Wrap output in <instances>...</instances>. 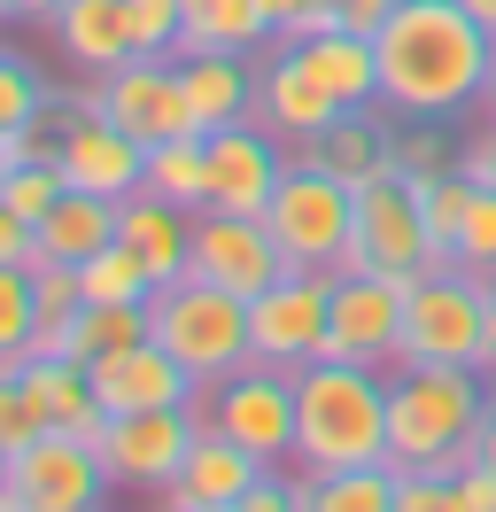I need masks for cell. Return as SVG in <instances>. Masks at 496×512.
I'll return each mask as SVG.
<instances>
[{
  "instance_id": "ac0fdd59",
  "label": "cell",
  "mask_w": 496,
  "mask_h": 512,
  "mask_svg": "<svg viewBox=\"0 0 496 512\" xmlns=\"http://www.w3.org/2000/svg\"><path fill=\"white\" fill-rule=\"evenodd\" d=\"M256 474H264V458H248L233 435H217L210 419H202V435H194V450H186L179 481L155 497L163 512H241L248 489H256Z\"/></svg>"
},
{
  "instance_id": "c3c4849f",
  "label": "cell",
  "mask_w": 496,
  "mask_h": 512,
  "mask_svg": "<svg viewBox=\"0 0 496 512\" xmlns=\"http://www.w3.org/2000/svg\"><path fill=\"white\" fill-rule=\"evenodd\" d=\"M0 24H8V16H0Z\"/></svg>"
},
{
  "instance_id": "d590c367",
  "label": "cell",
  "mask_w": 496,
  "mask_h": 512,
  "mask_svg": "<svg viewBox=\"0 0 496 512\" xmlns=\"http://www.w3.org/2000/svg\"><path fill=\"white\" fill-rule=\"evenodd\" d=\"M124 24H132V55H179L186 0H124Z\"/></svg>"
},
{
  "instance_id": "277c9868",
  "label": "cell",
  "mask_w": 496,
  "mask_h": 512,
  "mask_svg": "<svg viewBox=\"0 0 496 512\" xmlns=\"http://www.w3.org/2000/svg\"><path fill=\"white\" fill-rule=\"evenodd\" d=\"M148 334L179 357L202 388H217L225 373H241V365H248V303H241V295H225V288H210V280H194V272L171 280V288H155Z\"/></svg>"
},
{
  "instance_id": "d6a6232c",
  "label": "cell",
  "mask_w": 496,
  "mask_h": 512,
  "mask_svg": "<svg viewBox=\"0 0 496 512\" xmlns=\"http://www.w3.org/2000/svg\"><path fill=\"white\" fill-rule=\"evenodd\" d=\"M62 194H70V179H62L55 156H16V163H8V179H0V202H8L16 218H31V225L47 218Z\"/></svg>"
},
{
  "instance_id": "60d3db41",
  "label": "cell",
  "mask_w": 496,
  "mask_h": 512,
  "mask_svg": "<svg viewBox=\"0 0 496 512\" xmlns=\"http://www.w3.org/2000/svg\"><path fill=\"white\" fill-rule=\"evenodd\" d=\"M0 16H8V24H55L62 0H0Z\"/></svg>"
},
{
  "instance_id": "3957f363",
  "label": "cell",
  "mask_w": 496,
  "mask_h": 512,
  "mask_svg": "<svg viewBox=\"0 0 496 512\" xmlns=\"http://www.w3.org/2000/svg\"><path fill=\"white\" fill-rule=\"evenodd\" d=\"M489 396L496 388L481 381V365H396L388 373V466L458 474L473 458Z\"/></svg>"
},
{
  "instance_id": "4316f807",
  "label": "cell",
  "mask_w": 496,
  "mask_h": 512,
  "mask_svg": "<svg viewBox=\"0 0 496 512\" xmlns=\"http://www.w3.org/2000/svg\"><path fill=\"white\" fill-rule=\"evenodd\" d=\"M140 187L179 202V210H210V140L202 132H179V140H155Z\"/></svg>"
},
{
  "instance_id": "8d00e7d4",
  "label": "cell",
  "mask_w": 496,
  "mask_h": 512,
  "mask_svg": "<svg viewBox=\"0 0 496 512\" xmlns=\"http://www.w3.org/2000/svg\"><path fill=\"white\" fill-rule=\"evenodd\" d=\"M458 264L496 280V187H473V210H465V233H458Z\"/></svg>"
},
{
  "instance_id": "44dd1931",
  "label": "cell",
  "mask_w": 496,
  "mask_h": 512,
  "mask_svg": "<svg viewBox=\"0 0 496 512\" xmlns=\"http://www.w3.org/2000/svg\"><path fill=\"white\" fill-rule=\"evenodd\" d=\"M388 117H396L388 101H372V109H341L303 156H318L334 179H349V187H372L380 171H396V125H388Z\"/></svg>"
},
{
  "instance_id": "8992f818",
  "label": "cell",
  "mask_w": 496,
  "mask_h": 512,
  "mask_svg": "<svg viewBox=\"0 0 496 512\" xmlns=\"http://www.w3.org/2000/svg\"><path fill=\"white\" fill-rule=\"evenodd\" d=\"M264 225H272L279 256H287L295 272H341L349 233H357V187H349V179H334L318 156H303V148H295V163H287V179H279Z\"/></svg>"
},
{
  "instance_id": "5b68a950",
  "label": "cell",
  "mask_w": 496,
  "mask_h": 512,
  "mask_svg": "<svg viewBox=\"0 0 496 512\" xmlns=\"http://www.w3.org/2000/svg\"><path fill=\"white\" fill-rule=\"evenodd\" d=\"M489 357V280L465 264H434L403 295L396 365H481Z\"/></svg>"
},
{
  "instance_id": "8fae6325",
  "label": "cell",
  "mask_w": 496,
  "mask_h": 512,
  "mask_svg": "<svg viewBox=\"0 0 496 512\" xmlns=\"http://www.w3.org/2000/svg\"><path fill=\"white\" fill-rule=\"evenodd\" d=\"M194 435H202V404H171V412H124L101 427V466H109V481H117V497L132 489V497H163L171 481H179L186 450H194Z\"/></svg>"
},
{
  "instance_id": "836d02e7",
  "label": "cell",
  "mask_w": 496,
  "mask_h": 512,
  "mask_svg": "<svg viewBox=\"0 0 496 512\" xmlns=\"http://www.w3.org/2000/svg\"><path fill=\"white\" fill-rule=\"evenodd\" d=\"M458 140L450 125H434V117H396V171L403 179H434V171H458Z\"/></svg>"
},
{
  "instance_id": "7a4b0ae2",
  "label": "cell",
  "mask_w": 496,
  "mask_h": 512,
  "mask_svg": "<svg viewBox=\"0 0 496 512\" xmlns=\"http://www.w3.org/2000/svg\"><path fill=\"white\" fill-rule=\"evenodd\" d=\"M388 458V373L318 357L295 373V474H341Z\"/></svg>"
},
{
  "instance_id": "7bdbcfd3",
  "label": "cell",
  "mask_w": 496,
  "mask_h": 512,
  "mask_svg": "<svg viewBox=\"0 0 496 512\" xmlns=\"http://www.w3.org/2000/svg\"><path fill=\"white\" fill-rule=\"evenodd\" d=\"M481 373H496V280H489V357H481Z\"/></svg>"
},
{
  "instance_id": "bcb514c9",
  "label": "cell",
  "mask_w": 496,
  "mask_h": 512,
  "mask_svg": "<svg viewBox=\"0 0 496 512\" xmlns=\"http://www.w3.org/2000/svg\"><path fill=\"white\" fill-rule=\"evenodd\" d=\"M481 117H496V63H489V94H481Z\"/></svg>"
},
{
  "instance_id": "d6986e66",
  "label": "cell",
  "mask_w": 496,
  "mask_h": 512,
  "mask_svg": "<svg viewBox=\"0 0 496 512\" xmlns=\"http://www.w3.org/2000/svg\"><path fill=\"white\" fill-rule=\"evenodd\" d=\"M256 117H264L279 140L310 148V140H318V132L341 117V101L326 94V86L310 78V63L295 55V47H287V39H279V47H272V63L256 70Z\"/></svg>"
},
{
  "instance_id": "f6af8a7d",
  "label": "cell",
  "mask_w": 496,
  "mask_h": 512,
  "mask_svg": "<svg viewBox=\"0 0 496 512\" xmlns=\"http://www.w3.org/2000/svg\"><path fill=\"white\" fill-rule=\"evenodd\" d=\"M8 163H16V132H0V179H8Z\"/></svg>"
},
{
  "instance_id": "2e32d148",
  "label": "cell",
  "mask_w": 496,
  "mask_h": 512,
  "mask_svg": "<svg viewBox=\"0 0 496 512\" xmlns=\"http://www.w3.org/2000/svg\"><path fill=\"white\" fill-rule=\"evenodd\" d=\"M194 280H210V288L241 295V303H256V295L272 288L279 272H295L287 256H279L272 225L264 218H233V210H194V264H186Z\"/></svg>"
},
{
  "instance_id": "ffe728a7",
  "label": "cell",
  "mask_w": 496,
  "mask_h": 512,
  "mask_svg": "<svg viewBox=\"0 0 496 512\" xmlns=\"http://www.w3.org/2000/svg\"><path fill=\"white\" fill-rule=\"evenodd\" d=\"M117 241L155 272V288H171V280H186V264H194V210H179V202L140 187V194L117 202Z\"/></svg>"
},
{
  "instance_id": "30bf717a",
  "label": "cell",
  "mask_w": 496,
  "mask_h": 512,
  "mask_svg": "<svg viewBox=\"0 0 496 512\" xmlns=\"http://www.w3.org/2000/svg\"><path fill=\"white\" fill-rule=\"evenodd\" d=\"M326 319H334V272H279L248 303V357L279 365V373H303L326 357Z\"/></svg>"
},
{
  "instance_id": "f1b7e54d",
  "label": "cell",
  "mask_w": 496,
  "mask_h": 512,
  "mask_svg": "<svg viewBox=\"0 0 496 512\" xmlns=\"http://www.w3.org/2000/svg\"><path fill=\"white\" fill-rule=\"evenodd\" d=\"M55 117V86H47V70L31 63L24 47H8L0 39V132H31Z\"/></svg>"
},
{
  "instance_id": "7c38bea8",
  "label": "cell",
  "mask_w": 496,
  "mask_h": 512,
  "mask_svg": "<svg viewBox=\"0 0 496 512\" xmlns=\"http://www.w3.org/2000/svg\"><path fill=\"white\" fill-rule=\"evenodd\" d=\"M86 101L109 117V125H124L140 148L194 132V109H186V86H179V55H132V63L101 70Z\"/></svg>"
},
{
  "instance_id": "603a6c76",
  "label": "cell",
  "mask_w": 496,
  "mask_h": 512,
  "mask_svg": "<svg viewBox=\"0 0 496 512\" xmlns=\"http://www.w3.org/2000/svg\"><path fill=\"white\" fill-rule=\"evenodd\" d=\"M62 47V63H78L86 78L132 63V24H124V0H62V16L47 24Z\"/></svg>"
},
{
  "instance_id": "83f0119b",
  "label": "cell",
  "mask_w": 496,
  "mask_h": 512,
  "mask_svg": "<svg viewBox=\"0 0 496 512\" xmlns=\"http://www.w3.org/2000/svg\"><path fill=\"white\" fill-rule=\"evenodd\" d=\"M303 512H396V466H341V474H303Z\"/></svg>"
},
{
  "instance_id": "e575fe53",
  "label": "cell",
  "mask_w": 496,
  "mask_h": 512,
  "mask_svg": "<svg viewBox=\"0 0 496 512\" xmlns=\"http://www.w3.org/2000/svg\"><path fill=\"white\" fill-rule=\"evenodd\" d=\"M39 435H55V427H47V412L31 404V388H24V373H16V365H0V450L16 458V450H31Z\"/></svg>"
},
{
  "instance_id": "f35d334b",
  "label": "cell",
  "mask_w": 496,
  "mask_h": 512,
  "mask_svg": "<svg viewBox=\"0 0 496 512\" xmlns=\"http://www.w3.org/2000/svg\"><path fill=\"white\" fill-rule=\"evenodd\" d=\"M403 0H334V24L341 32H365V39H380V24L396 16Z\"/></svg>"
},
{
  "instance_id": "74e56055",
  "label": "cell",
  "mask_w": 496,
  "mask_h": 512,
  "mask_svg": "<svg viewBox=\"0 0 496 512\" xmlns=\"http://www.w3.org/2000/svg\"><path fill=\"white\" fill-rule=\"evenodd\" d=\"M0 264H39V225L0 202Z\"/></svg>"
},
{
  "instance_id": "484cf974",
  "label": "cell",
  "mask_w": 496,
  "mask_h": 512,
  "mask_svg": "<svg viewBox=\"0 0 496 512\" xmlns=\"http://www.w3.org/2000/svg\"><path fill=\"white\" fill-rule=\"evenodd\" d=\"M117 241V202L109 194H86V187H70L39 218V256H62V264H86L93 249H109Z\"/></svg>"
},
{
  "instance_id": "b9f144b4",
  "label": "cell",
  "mask_w": 496,
  "mask_h": 512,
  "mask_svg": "<svg viewBox=\"0 0 496 512\" xmlns=\"http://www.w3.org/2000/svg\"><path fill=\"white\" fill-rule=\"evenodd\" d=\"M473 458H481V466H496V396H489V412H481V435H473Z\"/></svg>"
},
{
  "instance_id": "9a60e30c",
  "label": "cell",
  "mask_w": 496,
  "mask_h": 512,
  "mask_svg": "<svg viewBox=\"0 0 496 512\" xmlns=\"http://www.w3.org/2000/svg\"><path fill=\"white\" fill-rule=\"evenodd\" d=\"M210 140V210H233V218H264L272 210L279 179L295 163V140H279L264 117H241V125L202 132Z\"/></svg>"
},
{
  "instance_id": "ba28073f",
  "label": "cell",
  "mask_w": 496,
  "mask_h": 512,
  "mask_svg": "<svg viewBox=\"0 0 496 512\" xmlns=\"http://www.w3.org/2000/svg\"><path fill=\"white\" fill-rule=\"evenodd\" d=\"M109 497H117V481L86 435H39L31 450L8 458L0 512H101Z\"/></svg>"
},
{
  "instance_id": "4dcf8cb0",
  "label": "cell",
  "mask_w": 496,
  "mask_h": 512,
  "mask_svg": "<svg viewBox=\"0 0 496 512\" xmlns=\"http://www.w3.org/2000/svg\"><path fill=\"white\" fill-rule=\"evenodd\" d=\"M78 280H86V303H155V272L124 249V241L93 249L86 264H78Z\"/></svg>"
},
{
  "instance_id": "e0dca14e",
  "label": "cell",
  "mask_w": 496,
  "mask_h": 512,
  "mask_svg": "<svg viewBox=\"0 0 496 512\" xmlns=\"http://www.w3.org/2000/svg\"><path fill=\"white\" fill-rule=\"evenodd\" d=\"M86 373H93V396H101V412H109V419H124V412H171V404H202V381H194L179 357L155 342V334L124 342V350H109L101 365H86Z\"/></svg>"
},
{
  "instance_id": "cb8c5ba5",
  "label": "cell",
  "mask_w": 496,
  "mask_h": 512,
  "mask_svg": "<svg viewBox=\"0 0 496 512\" xmlns=\"http://www.w3.org/2000/svg\"><path fill=\"white\" fill-rule=\"evenodd\" d=\"M256 47H279L264 0H186L179 55H256Z\"/></svg>"
},
{
  "instance_id": "5bb4252c",
  "label": "cell",
  "mask_w": 496,
  "mask_h": 512,
  "mask_svg": "<svg viewBox=\"0 0 496 512\" xmlns=\"http://www.w3.org/2000/svg\"><path fill=\"white\" fill-rule=\"evenodd\" d=\"M55 163H62V179H70V187L124 202V194H140L148 148H140L124 125H109L93 101H55Z\"/></svg>"
},
{
  "instance_id": "ab89813d",
  "label": "cell",
  "mask_w": 496,
  "mask_h": 512,
  "mask_svg": "<svg viewBox=\"0 0 496 512\" xmlns=\"http://www.w3.org/2000/svg\"><path fill=\"white\" fill-rule=\"evenodd\" d=\"M465 179H473V187H496V117H489V125H481V132H473V140H465Z\"/></svg>"
},
{
  "instance_id": "6da1fadb",
  "label": "cell",
  "mask_w": 496,
  "mask_h": 512,
  "mask_svg": "<svg viewBox=\"0 0 496 512\" xmlns=\"http://www.w3.org/2000/svg\"><path fill=\"white\" fill-rule=\"evenodd\" d=\"M372 47H380V101L396 117L458 125L465 109H481V94H489L496 32L458 0H403Z\"/></svg>"
},
{
  "instance_id": "9c48e42d",
  "label": "cell",
  "mask_w": 496,
  "mask_h": 512,
  "mask_svg": "<svg viewBox=\"0 0 496 512\" xmlns=\"http://www.w3.org/2000/svg\"><path fill=\"white\" fill-rule=\"evenodd\" d=\"M341 272H388V280L434 272V241H427V218H419V187H411L403 171H380L372 187H357V233H349Z\"/></svg>"
},
{
  "instance_id": "7402d4cb",
  "label": "cell",
  "mask_w": 496,
  "mask_h": 512,
  "mask_svg": "<svg viewBox=\"0 0 496 512\" xmlns=\"http://www.w3.org/2000/svg\"><path fill=\"white\" fill-rule=\"evenodd\" d=\"M287 47L310 63V78H318V86H326L341 109H372V101H380V47H372L365 32H341V24H326V32L287 39Z\"/></svg>"
},
{
  "instance_id": "1f68e13d",
  "label": "cell",
  "mask_w": 496,
  "mask_h": 512,
  "mask_svg": "<svg viewBox=\"0 0 496 512\" xmlns=\"http://www.w3.org/2000/svg\"><path fill=\"white\" fill-rule=\"evenodd\" d=\"M39 350V295L31 264H0V365H24Z\"/></svg>"
},
{
  "instance_id": "d4e9b609",
  "label": "cell",
  "mask_w": 496,
  "mask_h": 512,
  "mask_svg": "<svg viewBox=\"0 0 496 512\" xmlns=\"http://www.w3.org/2000/svg\"><path fill=\"white\" fill-rule=\"evenodd\" d=\"M179 86H186V109H194V132L241 125L248 109H256L248 55H179Z\"/></svg>"
},
{
  "instance_id": "f546056e",
  "label": "cell",
  "mask_w": 496,
  "mask_h": 512,
  "mask_svg": "<svg viewBox=\"0 0 496 512\" xmlns=\"http://www.w3.org/2000/svg\"><path fill=\"white\" fill-rule=\"evenodd\" d=\"M419 187V218H427V241H434V264H458V233H465V210H473V179L458 171H434V179H411Z\"/></svg>"
},
{
  "instance_id": "7dc6e473",
  "label": "cell",
  "mask_w": 496,
  "mask_h": 512,
  "mask_svg": "<svg viewBox=\"0 0 496 512\" xmlns=\"http://www.w3.org/2000/svg\"><path fill=\"white\" fill-rule=\"evenodd\" d=\"M0 489H8V450H0Z\"/></svg>"
},
{
  "instance_id": "4fadbf2b",
  "label": "cell",
  "mask_w": 496,
  "mask_h": 512,
  "mask_svg": "<svg viewBox=\"0 0 496 512\" xmlns=\"http://www.w3.org/2000/svg\"><path fill=\"white\" fill-rule=\"evenodd\" d=\"M403 295H411V280H388V272H334L326 357L396 373V357H403Z\"/></svg>"
},
{
  "instance_id": "52a82bcc",
  "label": "cell",
  "mask_w": 496,
  "mask_h": 512,
  "mask_svg": "<svg viewBox=\"0 0 496 512\" xmlns=\"http://www.w3.org/2000/svg\"><path fill=\"white\" fill-rule=\"evenodd\" d=\"M202 419H210L217 435H233L248 458L295 466V373L248 357L241 373H225L217 388H202Z\"/></svg>"
},
{
  "instance_id": "ee69618b",
  "label": "cell",
  "mask_w": 496,
  "mask_h": 512,
  "mask_svg": "<svg viewBox=\"0 0 496 512\" xmlns=\"http://www.w3.org/2000/svg\"><path fill=\"white\" fill-rule=\"evenodd\" d=\"M458 8H473V16H481V24L496 32V0H458Z\"/></svg>"
}]
</instances>
